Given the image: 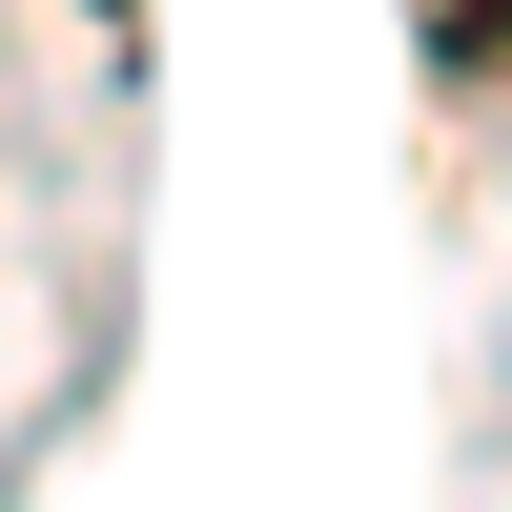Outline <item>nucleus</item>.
I'll list each match as a JSON object with an SVG mask.
<instances>
[{
	"instance_id": "nucleus-1",
	"label": "nucleus",
	"mask_w": 512,
	"mask_h": 512,
	"mask_svg": "<svg viewBox=\"0 0 512 512\" xmlns=\"http://www.w3.org/2000/svg\"><path fill=\"white\" fill-rule=\"evenodd\" d=\"M451 62H492V82H512V0H451Z\"/></svg>"
}]
</instances>
